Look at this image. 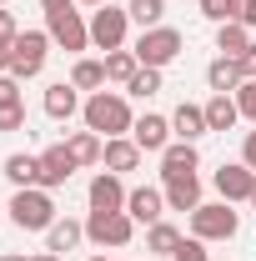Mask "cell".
<instances>
[{
	"label": "cell",
	"instance_id": "cell-7",
	"mask_svg": "<svg viewBox=\"0 0 256 261\" xmlns=\"http://www.w3.org/2000/svg\"><path fill=\"white\" fill-rule=\"evenodd\" d=\"M45 50H50V35L45 31H20L10 45V75L15 81H35L45 70Z\"/></svg>",
	"mask_w": 256,
	"mask_h": 261
},
{
	"label": "cell",
	"instance_id": "cell-37",
	"mask_svg": "<svg viewBox=\"0 0 256 261\" xmlns=\"http://www.w3.org/2000/svg\"><path fill=\"white\" fill-rule=\"evenodd\" d=\"M241 161L256 171V130H246V141H241Z\"/></svg>",
	"mask_w": 256,
	"mask_h": 261
},
{
	"label": "cell",
	"instance_id": "cell-9",
	"mask_svg": "<svg viewBox=\"0 0 256 261\" xmlns=\"http://www.w3.org/2000/svg\"><path fill=\"white\" fill-rule=\"evenodd\" d=\"M211 186H216V191H221V201H231V206H236V201H251L256 171H251L246 161H226L221 171L211 176Z\"/></svg>",
	"mask_w": 256,
	"mask_h": 261
},
{
	"label": "cell",
	"instance_id": "cell-47",
	"mask_svg": "<svg viewBox=\"0 0 256 261\" xmlns=\"http://www.w3.org/2000/svg\"><path fill=\"white\" fill-rule=\"evenodd\" d=\"M0 5H10V0H0Z\"/></svg>",
	"mask_w": 256,
	"mask_h": 261
},
{
	"label": "cell",
	"instance_id": "cell-41",
	"mask_svg": "<svg viewBox=\"0 0 256 261\" xmlns=\"http://www.w3.org/2000/svg\"><path fill=\"white\" fill-rule=\"evenodd\" d=\"M31 261H61V256H56V251H40V256H31Z\"/></svg>",
	"mask_w": 256,
	"mask_h": 261
},
{
	"label": "cell",
	"instance_id": "cell-2",
	"mask_svg": "<svg viewBox=\"0 0 256 261\" xmlns=\"http://www.w3.org/2000/svg\"><path fill=\"white\" fill-rule=\"evenodd\" d=\"M5 211H10V221H15L20 231H50L56 221H61V216H56V201H50L45 186H25V191H15Z\"/></svg>",
	"mask_w": 256,
	"mask_h": 261
},
{
	"label": "cell",
	"instance_id": "cell-3",
	"mask_svg": "<svg viewBox=\"0 0 256 261\" xmlns=\"http://www.w3.org/2000/svg\"><path fill=\"white\" fill-rule=\"evenodd\" d=\"M45 35H50V45L81 56V50L91 45V20H81L75 5H61V10H45Z\"/></svg>",
	"mask_w": 256,
	"mask_h": 261
},
{
	"label": "cell",
	"instance_id": "cell-31",
	"mask_svg": "<svg viewBox=\"0 0 256 261\" xmlns=\"http://www.w3.org/2000/svg\"><path fill=\"white\" fill-rule=\"evenodd\" d=\"M171 261H211V256H206V241L201 236H181V246L171 251Z\"/></svg>",
	"mask_w": 256,
	"mask_h": 261
},
{
	"label": "cell",
	"instance_id": "cell-18",
	"mask_svg": "<svg viewBox=\"0 0 256 261\" xmlns=\"http://www.w3.org/2000/svg\"><path fill=\"white\" fill-rule=\"evenodd\" d=\"M206 86H211L216 96H236V86H241V61L216 56V61L206 65Z\"/></svg>",
	"mask_w": 256,
	"mask_h": 261
},
{
	"label": "cell",
	"instance_id": "cell-21",
	"mask_svg": "<svg viewBox=\"0 0 256 261\" xmlns=\"http://www.w3.org/2000/svg\"><path fill=\"white\" fill-rule=\"evenodd\" d=\"M216 50H221V56H231V61H241V56L251 50V31H246L241 20H226V25H216Z\"/></svg>",
	"mask_w": 256,
	"mask_h": 261
},
{
	"label": "cell",
	"instance_id": "cell-4",
	"mask_svg": "<svg viewBox=\"0 0 256 261\" xmlns=\"http://www.w3.org/2000/svg\"><path fill=\"white\" fill-rule=\"evenodd\" d=\"M241 231V216L231 211V201H201L191 211V236L201 241H231Z\"/></svg>",
	"mask_w": 256,
	"mask_h": 261
},
{
	"label": "cell",
	"instance_id": "cell-26",
	"mask_svg": "<svg viewBox=\"0 0 256 261\" xmlns=\"http://www.w3.org/2000/svg\"><path fill=\"white\" fill-rule=\"evenodd\" d=\"M136 70H141L136 50H111V56H106V81H116V86H131Z\"/></svg>",
	"mask_w": 256,
	"mask_h": 261
},
{
	"label": "cell",
	"instance_id": "cell-6",
	"mask_svg": "<svg viewBox=\"0 0 256 261\" xmlns=\"http://www.w3.org/2000/svg\"><path fill=\"white\" fill-rule=\"evenodd\" d=\"M126 31H131V10H121V5H96V15H91V45L96 50H126Z\"/></svg>",
	"mask_w": 256,
	"mask_h": 261
},
{
	"label": "cell",
	"instance_id": "cell-5",
	"mask_svg": "<svg viewBox=\"0 0 256 261\" xmlns=\"http://www.w3.org/2000/svg\"><path fill=\"white\" fill-rule=\"evenodd\" d=\"M181 31H171V25H151V31H141V40L131 45L136 50V61L141 65H151V70H166V65L181 56Z\"/></svg>",
	"mask_w": 256,
	"mask_h": 261
},
{
	"label": "cell",
	"instance_id": "cell-23",
	"mask_svg": "<svg viewBox=\"0 0 256 261\" xmlns=\"http://www.w3.org/2000/svg\"><path fill=\"white\" fill-rule=\"evenodd\" d=\"M236 121H241L236 96H211V100H206V126H211V130H231Z\"/></svg>",
	"mask_w": 256,
	"mask_h": 261
},
{
	"label": "cell",
	"instance_id": "cell-24",
	"mask_svg": "<svg viewBox=\"0 0 256 261\" xmlns=\"http://www.w3.org/2000/svg\"><path fill=\"white\" fill-rule=\"evenodd\" d=\"M65 151L75 156V166H96V161H100V151H106V141H100L96 130H75V136L65 141Z\"/></svg>",
	"mask_w": 256,
	"mask_h": 261
},
{
	"label": "cell",
	"instance_id": "cell-29",
	"mask_svg": "<svg viewBox=\"0 0 256 261\" xmlns=\"http://www.w3.org/2000/svg\"><path fill=\"white\" fill-rule=\"evenodd\" d=\"M126 91H131V96H141V100H146V96H156V91H161V70L141 65V70H136V81H131Z\"/></svg>",
	"mask_w": 256,
	"mask_h": 261
},
{
	"label": "cell",
	"instance_id": "cell-39",
	"mask_svg": "<svg viewBox=\"0 0 256 261\" xmlns=\"http://www.w3.org/2000/svg\"><path fill=\"white\" fill-rule=\"evenodd\" d=\"M61 5H75V0H40V10H61Z\"/></svg>",
	"mask_w": 256,
	"mask_h": 261
},
{
	"label": "cell",
	"instance_id": "cell-27",
	"mask_svg": "<svg viewBox=\"0 0 256 261\" xmlns=\"http://www.w3.org/2000/svg\"><path fill=\"white\" fill-rule=\"evenodd\" d=\"M176 246H181V231L171 226V221H156V226L146 231V251L151 256H171Z\"/></svg>",
	"mask_w": 256,
	"mask_h": 261
},
{
	"label": "cell",
	"instance_id": "cell-1",
	"mask_svg": "<svg viewBox=\"0 0 256 261\" xmlns=\"http://www.w3.org/2000/svg\"><path fill=\"white\" fill-rule=\"evenodd\" d=\"M81 116H86V130H96V136H106V141L131 136V126H136V116H131V100L121 96V91H96V96H86Z\"/></svg>",
	"mask_w": 256,
	"mask_h": 261
},
{
	"label": "cell",
	"instance_id": "cell-11",
	"mask_svg": "<svg viewBox=\"0 0 256 261\" xmlns=\"http://www.w3.org/2000/svg\"><path fill=\"white\" fill-rule=\"evenodd\" d=\"M75 171H81V166H75V156H70L65 146H50V151H40V186H45V191L65 186Z\"/></svg>",
	"mask_w": 256,
	"mask_h": 261
},
{
	"label": "cell",
	"instance_id": "cell-14",
	"mask_svg": "<svg viewBox=\"0 0 256 261\" xmlns=\"http://www.w3.org/2000/svg\"><path fill=\"white\" fill-rule=\"evenodd\" d=\"M126 211H131V221L156 226L161 216H166V191H156V186H136V191L126 196Z\"/></svg>",
	"mask_w": 256,
	"mask_h": 261
},
{
	"label": "cell",
	"instance_id": "cell-15",
	"mask_svg": "<svg viewBox=\"0 0 256 261\" xmlns=\"http://www.w3.org/2000/svg\"><path fill=\"white\" fill-rule=\"evenodd\" d=\"M141 156H146V151H141L131 136H116V141H106L100 166H106V171H116V176H126V171H136V166H141Z\"/></svg>",
	"mask_w": 256,
	"mask_h": 261
},
{
	"label": "cell",
	"instance_id": "cell-44",
	"mask_svg": "<svg viewBox=\"0 0 256 261\" xmlns=\"http://www.w3.org/2000/svg\"><path fill=\"white\" fill-rule=\"evenodd\" d=\"M251 211H256V186H251Z\"/></svg>",
	"mask_w": 256,
	"mask_h": 261
},
{
	"label": "cell",
	"instance_id": "cell-34",
	"mask_svg": "<svg viewBox=\"0 0 256 261\" xmlns=\"http://www.w3.org/2000/svg\"><path fill=\"white\" fill-rule=\"evenodd\" d=\"M15 35H20V25H15V15L0 5V50H10L15 45Z\"/></svg>",
	"mask_w": 256,
	"mask_h": 261
},
{
	"label": "cell",
	"instance_id": "cell-16",
	"mask_svg": "<svg viewBox=\"0 0 256 261\" xmlns=\"http://www.w3.org/2000/svg\"><path fill=\"white\" fill-rule=\"evenodd\" d=\"M75 111H81V91H75L70 81L45 86V116H50V121H70Z\"/></svg>",
	"mask_w": 256,
	"mask_h": 261
},
{
	"label": "cell",
	"instance_id": "cell-28",
	"mask_svg": "<svg viewBox=\"0 0 256 261\" xmlns=\"http://www.w3.org/2000/svg\"><path fill=\"white\" fill-rule=\"evenodd\" d=\"M131 20L141 25V31H151V25H161V15H166V0H126Z\"/></svg>",
	"mask_w": 256,
	"mask_h": 261
},
{
	"label": "cell",
	"instance_id": "cell-33",
	"mask_svg": "<svg viewBox=\"0 0 256 261\" xmlns=\"http://www.w3.org/2000/svg\"><path fill=\"white\" fill-rule=\"evenodd\" d=\"M20 86H25V81H15L10 70L0 75V111H5V106H25V100H20Z\"/></svg>",
	"mask_w": 256,
	"mask_h": 261
},
{
	"label": "cell",
	"instance_id": "cell-38",
	"mask_svg": "<svg viewBox=\"0 0 256 261\" xmlns=\"http://www.w3.org/2000/svg\"><path fill=\"white\" fill-rule=\"evenodd\" d=\"M241 81H256V40H251V50L241 56Z\"/></svg>",
	"mask_w": 256,
	"mask_h": 261
},
{
	"label": "cell",
	"instance_id": "cell-22",
	"mask_svg": "<svg viewBox=\"0 0 256 261\" xmlns=\"http://www.w3.org/2000/svg\"><path fill=\"white\" fill-rule=\"evenodd\" d=\"M5 181H10L15 191L40 186V156H5Z\"/></svg>",
	"mask_w": 256,
	"mask_h": 261
},
{
	"label": "cell",
	"instance_id": "cell-19",
	"mask_svg": "<svg viewBox=\"0 0 256 261\" xmlns=\"http://www.w3.org/2000/svg\"><path fill=\"white\" fill-rule=\"evenodd\" d=\"M166 206L171 211H196L201 206V176H171L166 181Z\"/></svg>",
	"mask_w": 256,
	"mask_h": 261
},
{
	"label": "cell",
	"instance_id": "cell-25",
	"mask_svg": "<svg viewBox=\"0 0 256 261\" xmlns=\"http://www.w3.org/2000/svg\"><path fill=\"white\" fill-rule=\"evenodd\" d=\"M70 86L96 96L100 86H106V61H75V65H70Z\"/></svg>",
	"mask_w": 256,
	"mask_h": 261
},
{
	"label": "cell",
	"instance_id": "cell-35",
	"mask_svg": "<svg viewBox=\"0 0 256 261\" xmlns=\"http://www.w3.org/2000/svg\"><path fill=\"white\" fill-rule=\"evenodd\" d=\"M0 130H25V106H5L0 111Z\"/></svg>",
	"mask_w": 256,
	"mask_h": 261
},
{
	"label": "cell",
	"instance_id": "cell-8",
	"mask_svg": "<svg viewBox=\"0 0 256 261\" xmlns=\"http://www.w3.org/2000/svg\"><path fill=\"white\" fill-rule=\"evenodd\" d=\"M131 236H136L131 211H91V221H86V241H96V246H126Z\"/></svg>",
	"mask_w": 256,
	"mask_h": 261
},
{
	"label": "cell",
	"instance_id": "cell-13",
	"mask_svg": "<svg viewBox=\"0 0 256 261\" xmlns=\"http://www.w3.org/2000/svg\"><path fill=\"white\" fill-rule=\"evenodd\" d=\"M171 136H176V130H171V121H166V116H141V121L131 126V141H136L141 151H156V156L171 146Z\"/></svg>",
	"mask_w": 256,
	"mask_h": 261
},
{
	"label": "cell",
	"instance_id": "cell-45",
	"mask_svg": "<svg viewBox=\"0 0 256 261\" xmlns=\"http://www.w3.org/2000/svg\"><path fill=\"white\" fill-rule=\"evenodd\" d=\"M5 216H10V211H5V206H0V221H5Z\"/></svg>",
	"mask_w": 256,
	"mask_h": 261
},
{
	"label": "cell",
	"instance_id": "cell-43",
	"mask_svg": "<svg viewBox=\"0 0 256 261\" xmlns=\"http://www.w3.org/2000/svg\"><path fill=\"white\" fill-rule=\"evenodd\" d=\"M81 5H106V0H81Z\"/></svg>",
	"mask_w": 256,
	"mask_h": 261
},
{
	"label": "cell",
	"instance_id": "cell-46",
	"mask_svg": "<svg viewBox=\"0 0 256 261\" xmlns=\"http://www.w3.org/2000/svg\"><path fill=\"white\" fill-rule=\"evenodd\" d=\"M91 261H106V256H91Z\"/></svg>",
	"mask_w": 256,
	"mask_h": 261
},
{
	"label": "cell",
	"instance_id": "cell-40",
	"mask_svg": "<svg viewBox=\"0 0 256 261\" xmlns=\"http://www.w3.org/2000/svg\"><path fill=\"white\" fill-rule=\"evenodd\" d=\"M5 70H10V50H0V75H5Z\"/></svg>",
	"mask_w": 256,
	"mask_h": 261
},
{
	"label": "cell",
	"instance_id": "cell-12",
	"mask_svg": "<svg viewBox=\"0 0 256 261\" xmlns=\"http://www.w3.org/2000/svg\"><path fill=\"white\" fill-rule=\"evenodd\" d=\"M196 141H171L166 151H161V181H171V176H196Z\"/></svg>",
	"mask_w": 256,
	"mask_h": 261
},
{
	"label": "cell",
	"instance_id": "cell-17",
	"mask_svg": "<svg viewBox=\"0 0 256 261\" xmlns=\"http://www.w3.org/2000/svg\"><path fill=\"white\" fill-rule=\"evenodd\" d=\"M171 130H176V141H201L206 136V106H191V100H181L176 106V116H171Z\"/></svg>",
	"mask_w": 256,
	"mask_h": 261
},
{
	"label": "cell",
	"instance_id": "cell-42",
	"mask_svg": "<svg viewBox=\"0 0 256 261\" xmlns=\"http://www.w3.org/2000/svg\"><path fill=\"white\" fill-rule=\"evenodd\" d=\"M0 261H31V256H0Z\"/></svg>",
	"mask_w": 256,
	"mask_h": 261
},
{
	"label": "cell",
	"instance_id": "cell-36",
	"mask_svg": "<svg viewBox=\"0 0 256 261\" xmlns=\"http://www.w3.org/2000/svg\"><path fill=\"white\" fill-rule=\"evenodd\" d=\"M236 20H241L246 31H256V0H236Z\"/></svg>",
	"mask_w": 256,
	"mask_h": 261
},
{
	"label": "cell",
	"instance_id": "cell-30",
	"mask_svg": "<svg viewBox=\"0 0 256 261\" xmlns=\"http://www.w3.org/2000/svg\"><path fill=\"white\" fill-rule=\"evenodd\" d=\"M196 5H201V15H206V20H216V25L236 20V0H196Z\"/></svg>",
	"mask_w": 256,
	"mask_h": 261
},
{
	"label": "cell",
	"instance_id": "cell-10",
	"mask_svg": "<svg viewBox=\"0 0 256 261\" xmlns=\"http://www.w3.org/2000/svg\"><path fill=\"white\" fill-rule=\"evenodd\" d=\"M86 196H91V211H126V186H121V176L116 171H96L91 176V186H86Z\"/></svg>",
	"mask_w": 256,
	"mask_h": 261
},
{
	"label": "cell",
	"instance_id": "cell-32",
	"mask_svg": "<svg viewBox=\"0 0 256 261\" xmlns=\"http://www.w3.org/2000/svg\"><path fill=\"white\" fill-rule=\"evenodd\" d=\"M236 106H241V116L256 126V81H241L236 86Z\"/></svg>",
	"mask_w": 256,
	"mask_h": 261
},
{
	"label": "cell",
	"instance_id": "cell-20",
	"mask_svg": "<svg viewBox=\"0 0 256 261\" xmlns=\"http://www.w3.org/2000/svg\"><path fill=\"white\" fill-rule=\"evenodd\" d=\"M81 241H86V221H70V216H61L56 226L45 231V251H56V256L61 251H75Z\"/></svg>",
	"mask_w": 256,
	"mask_h": 261
}]
</instances>
